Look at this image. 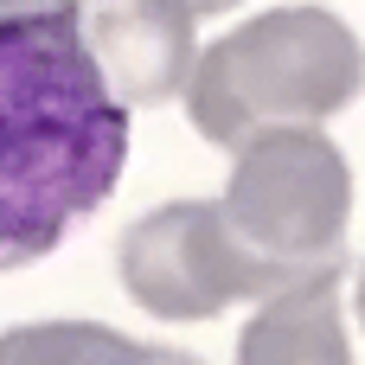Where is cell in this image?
Listing matches in <instances>:
<instances>
[{
	"label": "cell",
	"mask_w": 365,
	"mask_h": 365,
	"mask_svg": "<svg viewBox=\"0 0 365 365\" xmlns=\"http://www.w3.org/2000/svg\"><path fill=\"white\" fill-rule=\"evenodd\" d=\"M148 365H199V359L180 353V346H148Z\"/></svg>",
	"instance_id": "obj_8"
},
{
	"label": "cell",
	"mask_w": 365,
	"mask_h": 365,
	"mask_svg": "<svg viewBox=\"0 0 365 365\" xmlns=\"http://www.w3.org/2000/svg\"><path fill=\"white\" fill-rule=\"evenodd\" d=\"M365 90L359 32L327 6H269L212 38L186 83V122L212 148L263 128H321Z\"/></svg>",
	"instance_id": "obj_2"
},
{
	"label": "cell",
	"mask_w": 365,
	"mask_h": 365,
	"mask_svg": "<svg viewBox=\"0 0 365 365\" xmlns=\"http://www.w3.org/2000/svg\"><path fill=\"white\" fill-rule=\"evenodd\" d=\"M192 13L180 0H96V13H83L90 51L109 77V90L128 109H154L186 96L192 64H199V38H192Z\"/></svg>",
	"instance_id": "obj_5"
},
{
	"label": "cell",
	"mask_w": 365,
	"mask_h": 365,
	"mask_svg": "<svg viewBox=\"0 0 365 365\" xmlns=\"http://www.w3.org/2000/svg\"><path fill=\"white\" fill-rule=\"evenodd\" d=\"M58 6H96V0H58Z\"/></svg>",
	"instance_id": "obj_12"
},
{
	"label": "cell",
	"mask_w": 365,
	"mask_h": 365,
	"mask_svg": "<svg viewBox=\"0 0 365 365\" xmlns=\"http://www.w3.org/2000/svg\"><path fill=\"white\" fill-rule=\"evenodd\" d=\"M180 6H186V13H192V19H212V13H231V6H237V0H180Z\"/></svg>",
	"instance_id": "obj_9"
},
{
	"label": "cell",
	"mask_w": 365,
	"mask_h": 365,
	"mask_svg": "<svg viewBox=\"0 0 365 365\" xmlns=\"http://www.w3.org/2000/svg\"><path fill=\"white\" fill-rule=\"evenodd\" d=\"M218 205L269 289H295L321 269H340L353 225V167L327 128H263L231 148Z\"/></svg>",
	"instance_id": "obj_3"
},
{
	"label": "cell",
	"mask_w": 365,
	"mask_h": 365,
	"mask_svg": "<svg viewBox=\"0 0 365 365\" xmlns=\"http://www.w3.org/2000/svg\"><path fill=\"white\" fill-rule=\"evenodd\" d=\"M128 167V103L109 90L83 6L0 13V276L51 257Z\"/></svg>",
	"instance_id": "obj_1"
},
{
	"label": "cell",
	"mask_w": 365,
	"mask_h": 365,
	"mask_svg": "<svg viewBox=\"0 0 365 365\" xmlns=\"http://www.w3.org/2000/svg\"><path fill=\"white\" fill-rule=\"evenodd\" d=\"M0 365H148V346L96 321H32L0 334Z\"/></svg>",
	"instance_id": "obj_7"
},
{
	"label": "cell",
	"mask_w": 365,
	"mask_h": 365,
	"mask_svg": "<svg viewBox=\"0 0 365 365\" xmlns=\"http://www.w3.org/2000/svg\"><path fill=\"white\" fill-rule=\"evenodd\" d=\"M32 6H58V0H0V13H32Z\"/></svg>",
	"instance_id": "obj_10"
},
{
	"label": "cell",
	"mask_w": 365,
	"mask_h": 365,
	"mask_svg": "<svg viewBox=\"0 0 365 365\" xmlns=\"http://www.w3.org/2000/svg\"><path fill=\"white\" fill-rule=\"evenodd\" d=\"M237 365H353L346 314H340V269H321L295 289L263 295L237 334Z\"/></svg>",
	"instance_id": "obj_6"
},
{
	"label": "cell",
	"mask_w": 365,
	"mask_h": 365,
	"mask_svg": "<svg viewBox=\"0 0 365 365\" xmlns=\"http://www.w3.org/2000/svg\"><path fill=\"white\" fill-rule=\"evenodd\" d=\"M122 289L154 321H212L231 302L276 295L269 276L250 263L237 231L225 225L218 199H173L135 218L115 244Z\"/></svg>",
	"instance_id": "obj_4"
},
{
	"label": "cell",
	"mask_w": 365,
	"mask_h": 365,
	"mask_svg": "<svg viewBox=\"0 0 365 365\" xmlns=\"http://www.w3.org/2000/svg\"><path fill=\"white\" fill-rule=\"evenodd\" d=\"M353 302H359V327H365V263H359V282H353Z\"/></svg>",
	"instance_id": "obj_11"
}]
</instances>
